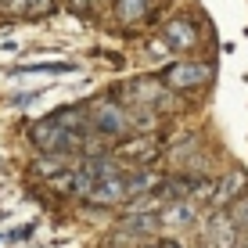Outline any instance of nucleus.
Wrapping results in <instances>:
<instances>
[{"mask_svg": "<svg viewBox=\"0 0 248 248\" xmlns=\"http://www.w3.org/2000/svg\"><path fill=\"white\" fill-rule=\"evenodd\" d=\"M0 4H7V0H0Z\"/></svg>", "mask_w": 248, "mask_h": 248, "instance_id": "nucleus-16", "label": "nucleus"}, {"mask_svg": "<svg viewBox=\"0 0 248 248\" xmlns=\"http://www.w3.org/2000/svg\"><path fill=\"white\" fill-rule=\"evenodd\" d=\"M119 18L123 22H137V18H144V11H148V0H119Z\"/></svg>", "mask_w": 248, "mask_h": 248, "instance_id": "nucleus-11", "label": "nucleus"}, {"mask_svg": "<svg viewBox=\"0 0 248 248\" xmlns=\"http://www.w3.org/2000/svg\"><path fill=\"white\" fill-rule=\"evenodd\" d=\"M90 0H68V7H72V11H79V7H87Z\"/></svg>", "mask_w": 248, "mask_h": 248, "instance_id": "nucleus-13", "label": "nucleus"}, {"mask_svg": "<svg viewBox=\"0 0 248 248\" xmlns=\"http://www.w3.org/2000/svg\"><path fill=\"white\" fill-rule=\"evenodd\" d=\"M144 248H162V241H158V245H144Z\"/></svg>", "mask_w": 248, "mask_h": 248, "instance_id": "nucleus-15", "label": "nucleus"}, {"mask_svg": "<svg viewBox=\"0 0 248 248\" xmlns=\"http://www.w3.org/2000/svg\"><path fill=\"white\" fill-rule=\"evenodd\" d=\"M87 115H90V126L101 137H108V140H126V137L137 130V119L130 115V108H126L123 101H112V97L90 101Z\"/></svg>", "mask_w": 248, "mask_h": 248, "instance_id": "nucleus-2", "label": "nucleus"}, {"mask_svg": "<svg viewBox=\"0 0 248 248\" xmlns=\"http://www.w3.org/2000/svg\"><path fill=\"white\" fill-rule=\"evenodd\" d=\"M126 230H133V234H144V237H155L162 230V216L155 212H133V216H126Z\"/></svg>", "mask_w": 248, "mask_h": 248, "instance_id": "nucleus-9", "label": "nucleus"}, {"mask_svg": "<svg viewBox=\"0 0 248 248\" xmlns=\"http://www.w3.org/2000/svg\"><path fill=\"white\" fill-rule=\"evenodd\" d=\"M237 227L234 216H227V212H216V216L209 219V241L216 248H237Z\"/></svg>", "mask_w": 248, "mask_h": 248, "instance_id": "nucleus-6", "label": "nucleus"}, {"mask_svg": "<svg viewBox=\"0 0 248 248\" xmlns=\"http://www.w3.org/2000/svg\"><path fill=\"white\" fill-rule=\"evenodd\" d=\"M230 216H234V223H237V227H241L245 234H248V198H241V202H237Z\"/></svg>", "mask_w": 248, "mask_h": 248, "instance_id": "nucleus-12", "label": "nucleus"}, {"mask_svg": "<svg viewBox=\"0 0 248 248\" xmlns=\"http://www.w3.org/2000/svg\"><path fill=\"white\" fill-rule=\"evenodd\" d=\"M83 202H90V205H119V202H130V194H126V173H123V166H119L115 158L105 155V162H101V176L93 180L90 194Z\"/></svg>", "mask_w": 248, "mask_h": 248, "instance_id": "nucleus-3", "label": "nucleus"}, {"mask_svg": "<svg viewBox=\"0 0 248 248\" xmlns=\"http://www.w3.org/2000/svg\"><path fill=\"white\" fill-rule=\"evenodd\" d=\"M162 40H166L169 50H191L198 44V29H194L187 18H173L166 25V32H162Z\"/></svg>", "mask_w": 248, "mask_h": 248, "instance_id": "nucleus-5", "label": "nucleus"}, {"mask_svg": "<svg viewBox=\"0 0 248 248\" xmlns=\"http://www.w3.org/2000/svg\"><path fill=\"white\" fill-rule=\"evenodd\" d=\"M245 184H248V176L241 173V169H234L230 176H223V180L216 184V194H212V205H230V202H237L245 194Z\"/></svg>", "mask_w": 248, "mask_h": 248, "instance_id": "nucleus-7", "label": "nucleus"}, {"mask_svg": "<svg viewBox=\"0 0 248 248\" xmlns=\"http://www.w3.org/2000/svg\"><path fill=\"white\" fill-rule=\"evenodd\" d=\"M194 209H198V202H191V198L169 202L166 209L158 212V216H162V227H187V223L194 219Z\"/></svg>", "mask_w": 248, "mask_h": 248, "instance_id": "nucleus-8", "label": "nucleus"}, {"mask_svg": "<svg viewBox=\"0 0 248 248\" xmlns=\"http://www.w3.org/2000/svg\"><path fill=\"white\" fill-rule=\"evenodd\" d=\"M29 137H32V144H36L44 155H72V151H83V148H87V133L65 126L58 115L40 119V123L29 130Z\"/></svg>", "mask_w": 248, "mask_h": 248, "instance_id": "nucleus-1", "label": "nucleus"}, {"mask_svg": "<svg viewBox=\"0 0 248 248\" xmlns=\"http://www.w3.org/2000/svg\"><path fill=\"white\" fill-rule=\"evenodd\" d=\"M162 248H180V245H176V241H162Z\"/></svg>", "mask_w": 248, "mask_h": 248, "instance_id": "nucleus-14", "label": "nucleus"}, {"mask_svg": "<svg viewBox=\"0 0 248 248\" xmlns=\"http://www.w3.org/2000/svg\"><path fill=\"white\" fill-rule=\"evenodd\" d=\"M151 187H155V176L148 173V169H137V173H126V194L137 198V194H148Z\"/></svg>", "mask_w": 248, "mask_h": 248, "instance_id": "nucleus-10", "label": "nucleus"}, {"mask_svg": "<svg viewBox=\"0 0 248 248\" xmlns=\"http://www.w3.org/2000/svg\"><path fill=\"white\" fill-rule=\"evenodd\" d=\"M212 79V68L209 65H198V62H180V65H169L166 68V87L169 90H191V87H202V83Z\"/></svg>", "mask_w": 248, "mask_h": 248, "instance_id": "nucleus-4", "label": "nucleus"}]
</instances>
